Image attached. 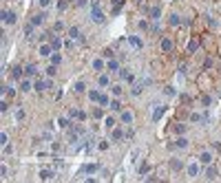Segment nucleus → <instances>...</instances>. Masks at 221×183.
Masks as SVG:
<instances>
[{
	"label": "nucleus",
	"mask_w": 221,
	"mask_h": 183,
	"mask_svg": "<svg viewBox=\"0 0 221 183\" xmlns=\"http://www.w3.org/2000/svg\"><path fill=\"white\" fill-rule=\"evenodd\" d=\"M89 97H91L93 101H100V97H102V93H100V91H91V93H89Z\"/></svg>",
	"instance_id": "nucleus-22"
},
{
	"label": "nucleus",
	"mask_w": 221,
	"mask_h": 183,
	"mask_svg": "<svg viewBox=\"0 0 221 183\" xmlns=\"http://www.w3.org/2000/svg\"><path fill=\"white\" fill-rule=\"evenodd\" d=\"M106 128H115V119H113V117L106 119Z\"/></svg>",
	"instance_id": "nucleus-36"
},
{
	"label": "nucleus",
	"mask_w": 221,
	"mask_h": 183,
	"mask_svg": "<svg viewBox=\"0 0 221 183\" xmlns=\"http://www.w3.org/2000/svg\"><path fill=\"white\" fill-rule=\"evenodd\" d=\"M130 93H133V95H139V93H142V86H139V84H135V86H133V91H130Z\"/></svg>",
	"instance_id": "nucleus-38"
},
{
	"label": "nucleus",
	"mask_w": 221,
	"mask_h": 183,
	"mask_svg": "<svg viewBox=\"0 0 221 183\" xmlns=\"http://www.w3.org/2000/svg\"><path fill=\"white\" fill-rule=\"evenodd\" d=\"M175 146H177V148H186V146H188V139H184V137H179Z\"/></svg>",
	"instance_id": "nucleus-25"
},
{
	"label": "nucleus",
	"mask_w": 221,
	"mask_h": 183,
	"mask_svg": "<svg viewBox=\"0 0 221 183\" xmlns=\"http://www.w3.org/2000/svg\"><path fill=\"white\" fill-rule=\"evenodd\" d=\"M117 68H119V62H117V60H111V62H109V71H111V73H117Z\"/></svg>",
	"instance_id": "nucleus-12"
},
{
	"label": "nucleus",
	"mask_w": 221,
	"mask_h": 183,
	"mask_svg": "<svg viewBox=\"0 0 221 183\" xmlns=\"http://www.w3.org/2000/svg\"><path fill=\"white\" fill-rule=\"evenodd\" d=\"M60 60H62V58H60V55H58V53H53V55H51V62H53V64H58V62H60Z\"/></svg>",
	"instance_id": "nucleus-40"
},
{
	"label": "nucleus",
	"mask_w": 221,
	"mask_h": 183,
	"mask_svg": "<svg viewBox=\"0 0 221 183\" xmlns=\"http://www.w3.org/2000/svg\"><path fill=\"white\" fill-rule=\"evenodd\" d=\"M47 88H53V84H51V80H49V82H42V80H40V82H35V91H38V93H42V91H47Z\"/></svg>",
	"instance_id": "nucleus-3"
},
{
	"label": "nucleus",
	"mask_w": 221,
	"mask_h": 183,
	"mask_svg": "<svg viewBox=\"0 0 221 183\" xmlns=\"http://www.w3.org/2000/svg\"><path fill=\"white\" fill-rule=\"evenodd\" d=\"M51 2H53V0H40V7H49Z\"/></svg>",
	"instance_id": "nucleus-43"
},
{
	"label": "nucleus",
	"mask_w": 221,
	"mask_h": 183,
	"mask_svg": "<svg viewBox=\"0 0 221 183\" xmlns=\"http://www.w3.org/2000/svg\"><path fill=\"white\" fill-rule=\"evenodd\" d=\"M111 101H109V97H106V95H102V97H100V106H109Z\"/></svg>",
	"instance_id": "nucleus-33"
},
{
	"label": "nucleus",
	"mask_w": 221,
	"mask_h": 183,
	"mask_svg": "<svg viewBox=\"0 0 221 183\" xmlns=\"http://www.w3.org/2000/svg\"><path fill=\"white\" fill-rule=\"evenodd\" d=\"M91 18H93L95 22H102L104 20V13L100 11V2H97V0H93V16Z\"/></svg>",
	"instance_id": "nucleus-1"
},
{
	"label": "nucleus",
	"mask_w": 221,
	"mask_h": 183,
	"mask_svg": "<svg viewBox=\"0 0 221 183\" xmlns=\"http://www.w3.org/2000/svg\"><path fill=\"white\" fill-rule=\"evenodd\" d=\"M22 117H25V110H20V108H18V110H16V119H18V121H20Z\"/></svg>",
	"instance_id": "nucleus-39"
},
{
	"label": "nucleus",
	"mask_w": 221,
	"mask_h": 183,
	"mask_svg": "<svg viewBox=\"0 0 221 183\" xmlns=\"http://www.w3.org/2000/svg\"><path fill=\"white\" fill-rule=\"evenodd\" d=\"M199 161H201V163H206V166H210V163H212V154H210V152H201Z\"/></svg>",
	"instance_id": "nucleus-7"
},
{
	"label": "nucleus",
	"mask_w": 221,
	"mask_h": 183,
	"mask_svg": "<svg viewBox=\"0 0 221 183\" xmlns=\"http://www.w3.org/2000/svg\"><path fill=\"white\" fill-rule=\"evenodd\" d=\"M179 22H181V20H179V16H177V13H170L168 25H170V27H179Z\"/></svg>",
	"instance_id": "nucleus-8"
},
{
	"label": "nucleus",
	"mask_w": 221,
	"mask_h": 183,
	"mask_svg": "<svg viewBox=\"0 0 221 183\" xmlns=\"http://www.w3.org/2000/svg\"><path fill=\"white\" fill-rule=\"evenodd\" d=\"M109 108H111V110H113V113H117V110H119V108H122V104H119V101H117V99H113V101H111V104H109Z\"/></svg>",
	"instance_id": "nucleus-17"
},
{
	"label": "nucleus",
	"mask_w": 221,
	"mask_h": 183,
	"mask_svg": "<svg viewBox=\"0 0 221 183\" xmlns=\"http://www.w3.org/2000/svg\"><path fill=\"white\" fill-rule=\"evenodd\" d=\"M197 172H199V168H197V163H190V166H188V174H190V176H195Z\"/></svg>",
	"instance_id": "nucleus-21"
},
{
	"label": "nucleus",
	"mask_w": 221,
	"mask_h": 183,
	"mask_svg": "<svg viewBox=\"0 0 221 183\" xmlns=\"http://www.w3.org/2000/svg\"><path fill=\"white\" fill-rule=\"evenodd\" d=\"M89 5V0H77V7H86Z\"/></svg>",
	"instance_id": "nucleus-45"
},
{
	"label": "nucleus",
	"mask_w": 221,
	"mask_h": 183,
	"mask_svg": "<svg viewBox=\"0 0 221 183\" xmlns=\"http://www.w3.org/2000/svg\"><path fill=\"white\" fill-rule=\"evenodd\" d=\"M40 179H42V181H47V179H53V172H51V170H42V172H40Z\"/></svg>",
	"instance_id": "nucleus-19"
},
{
	"label": "nucleus",
	"mask_w": 221,
	"mask_h": 183,
	"mask_svg": "<svg viewBox=\"0 0 221 183\" xmlns=\"http://www.w3.org/2000/svg\"><path fill=\"white\" fill-rule=\"evenodd\" d=\"M84 88H86L84 82H77V84H75V93H84Z\"/></svg>",
	"instance_id": "nucleus-28"
},
{
	"label": "nucleus",
	"mask_w": 221,
	"mask_h": 183,
	"mask_svg": "<svg viewBox=\"0 0 221 183\" xmlns=\"http://www.w3.org/2000/svg\"><path fill=\"white\" fill-rule=\"evenodd\" d=\"M0 143H2V146H7V143H9V135H7V133L0 135Z\"/></svg>",
	"instance_id": "nucleus-31"
},
{
	"label": "nucleus",
	"mask_w": 221,
	"mask_h": 183,
	"mask_svg": "<svg viewBox=\"0 0 221 183\" xmlns=\"http://www.w3.org/2000/svg\"><path fill=\"white\" fill-rule=\"evenodd\" d=\"M69 38H73V40L80 38V29H77V27H71V29H69Z\"/></svg>",
	"instance_id": "nucleus-14"
},
{
	"label": "nucleus",
	"mask_w": 221,
	"mask_h": 183,
	"mask_svg": "<svg viewBox=\"0 0 221 183\" xmlns=\"http://www.w3.org/2000/svg\"><path fill=\"white\" fill-rule=\"evenodd\" d=\"M2 20H5V25H11V22H16V13L13 11H2Z\"/></svg>",
	"instance_id": "nucleus-4"
},
{
	"label": "nucleus",
	"mask_w": 221,
	"mask_h": 183,
	"mask_svg": "<svg viewBox=\"0 0 221 183\" xmlns=\"http://www.w3.org/2000/svg\"><path fill=\"white\" fill-rule=\"evenodd\" d=\"M204 68H206V71H208V68H212V60H206V62H204Z\"/></svg>",
	"instance_id": "nucleus-41"
},
{
	"label": "nucleus",
	"mask_w": 221,
	"mask_h": 183,
	"mask_svg": "<svg viewBox=\"0 0 221 183\" xmlns=\"http://www.w3.org/2000/svg\"><path fill=\"white\" fill-rule=\"evenodd\" d=\"M20 75H22V68L20 66H11V77H13V80H20Z\"/></svg>",
	"instance_id": "nucleus-10"
},
{
	"label": "nucleus",
	"mask_w": 221,
	"mask_h": 183,
	"mask_svg": "<svg viewBox=\"0 0 221 183\" xmlns=\"http://www.w3.org/2000/svg\"><path fill=\"white\" fill-rule=\"evenodd\" d=\"M55 73H58V68H55V64H51V66L47 68V75H49V77H53Z\"/></svg>",
	"instance_id": "nucleus-27"
},
{
	"label": "nucleus",
	"mask_w": 221,
	"mask_h": 183,
	"mask_svg": "<svg viewBox=\"0 0 221 183\" xmlns=\"http://www.w3.org/2000/svg\"><path fill=\"white\" fill-rule=\"evenodd\" d=\"M206 179H210V181H212V179H217V170H214L212 166H210L208 170H206Z\"/></svg>",
	"instance_id": "nucleus-11"
},
{
	"label": "nucleus",
	"mask_w": 221,
	"mask_h": 183,
	"mask_svg": "<svg viewBox=\"0 0 221 183\" xmlns=\"http://www.w3.org/2000/svg\"><path fill=\"white\" fill-rule=\"evenodd\" d=\"M111 137H113L115 141H119V139H124V133H122L119 128H113V133H111Z\"/></svg>",
	"instance_id": "nucleus-9"
},
{
	"label": "nucleus",
	"mask_w": 221,
	"mask_h": 183,
	"mask_svg": "<svg viewBox=\"0 0 221 183\" xmlns=\"http://www.w3.org/2000/svg\"><path fill=\"white\" fill-rule=\"evenodd\" d=\"M162 113H164V106H159V108H157V110L153 113V121H157V119L162 117Z\"/></svg>",
	"instance_id": "nucleus-26"
},
{
	"label": "nucleus",
	"mask_w": 221,
	"mask_h": 183,
	"mask_svg": "<svg viewBox=\"0 0 221 183\" xmlns=\"http://www.w3.org/2000/svg\"><path fill=\"white\" fill-rule=\"evenodd\" d=\"M130 44L137 46V49H142V40H139V38H130Z\"/></svg>",
	"instance_id": "nucleus-29"
},
{
	"label": "nucleus",
	"mask_w": 221,
	"mask_h": 183,
	"mask_svg": "<svg viewBox=\"0 0 221 183\" xmlns=\"http://www.w3.org/2000/svg\"><path fill=\"white\" fill-rule=\"evenodd\" d=\"M95 170H97V166H84V170H82V172L91 174V172H95Z\"/></svg>",
	"instance_id": "nucleus-32"
},
{
	"label": "nucleus",
	"mask_w": 221,
	"mask_h": 183,
	"mask_svg": "<svg viewBox=\"0 0 221 183\" xmlns=\"http://www.w3.org/2000/svg\"><path fill=\"white\" fill-rule=\"evenodd\" d=\"M97 84L100 86H109V75H100L97 77Z\"/></svg>",
	"instance_id": "nucleus-20"
},
{
	"label": "nucleus",
	"mask_w": 221,
	"mask_h": 183,
	"mask_svg": "<svg viewBox=\"0 0 221 183\" xmlns=\"http://www.w3.org/2000/svg\"><path fill=\"white\" fill-rule=\"evenodd\" d=\"M199 49V42L192 40V42H188V53H195V51Z\"/></svg>",
	"instance_id": "nucleus-15"
},
{
	"label": "nucleus",
	"mask_w": 221,
	"mask_h": 183,
	"mask_svg": "<svg viewBox=\"0 0 221 183\" xmlns=\"http://www.w3.org/2000/svg\"><path fill=\"white\" fill-rule=\"evenodd\" d=\"M25 73H27V75H35V73H38L35 64H27V66H25Z\"/></svg>",
	"instance_id": "nucleus-13"
},
{
	"label": "nucleus",
	"mask_w": 221,
	"mask_h": 183,
	"mask_svg": "<svg viewBox=\"0 0 221 183\" xmlns=\"http://www.w3.org/2000/svg\"><path fill=\"white\" fill-rule=\"evenodd\" d=\"M42 20H44V13H38V16H33V18H31V25H40V22H42Z\"/></svg>",
	"instance_id": "nucleus-18"
},
{
	"label": "nucleus",
	"mask_w": 221,
	"mask_h": 183,
	"mask_svg": "<svg viewBox=\"0 0 221 183\" xmlns=\"http://www.w3.org/2000/svg\"><path fill=\"white\" fill-rule=\"evenodd\" d=\"M137 2H144V0H137Z\"/></svg>",
	"instance_id": "nucleus-46"
},
{
	"label": "nucleus",
	"mask_w": 221,
	"mask_h": 183,
	"mask_svg": "<svg viewBox=\"0 0 221 183\" xmlns=\"http://www.w3.org/2000/svg\"><path fill=\"white\" fill-rule=\"evenodd\" d=\"M93 68H95V71H104V62H102V60H95Z\"/></svg>",
	"instance_id": "nucleus-24"
},
{
	"label": "nucleus",
	"mask_w": 221,
	"mask_h": 183,
	"mask_svg": "<svg viewBox=\"0 0 221 183\" xmlns=\"http://www.w3.org/2000/svg\"><path fill=\"white\" fill-rule=\"evenodd\" d=\"M40 55H42V58H49V55H53V46H49V44H42V46H40Z\"/></svg>",
	"instance_id": "nucleus-6"
},
{
	"label": "nucleus",
	"mask_w": 221,
	"mask_h": 183,
	"mask_svg": "<svg viewBox=\"0 0 221 183\" xmlns=\"http://www.w3.org/2000/svg\"><path fill=\"white\" fill-rule=\"evenodd\" d=\"M102 115H104V110H102V108H95V113H93L95 119H102Z\"/></svg>",
	"instance_id": "nucleus-34"
},
{
	"label": "nucleus",
	"mask_w": 221,
	"mask_h": 183,
	"mask_svg": "<svg viewBox=\"0 0 221 183\" xmlns=\"http://www.w3.org/2000/svg\"><path fill=\"white\" fill-rule=\"evenodd\" d=\"M119 121H122V124H133V113L124 110V113L119 115Z\"/></svg>",
	"instance_id": "nucleus-5"
},
{
	"label": "nucleus",
	"mask_w": 221,
	"mask_h": 183,
	"mask_svg": "<svg viewBox=\"0 0 221 183\" xmlns=\"http://www.w3.org/2000/svg\"><path fill=\"white\" fill-rule=\"evenodd\" d=\"M150 16H153V20H157V18L162 16V9H159V7H153V11H150Z\"/></svg>",
	"instance_id": "nucleus-23"
},
{
	"label": "nucleus",
	"mask_w": 221,
	"mask_h": 183,
	"mask_svg": "<svg viewBox=\"0 0 221 183\" xmlns=\"http://www.w3.org/2000/svg\"><path fill=\"white\" fill-rule=\"evenodd\" d=\"M170 168H172V170H179V168H181V161H177V159H175V161L170 163Z\"/></svg>",
	"instance_id": "nucleus-37"
},
{
	"label": "nucleus",
	"mask_w": 221,
	"mask_h": 183,
	"mask_svg": "<svg viewBox=\"0 0 221 183\" xmlns=\"http://www.w3.org/2000/svg\"><path fill=\"white\" fill-rule=\"evenodd\" d=\"M175 93H177V91H175L172 86H168V88H166V95H175Z\"/></svg>",
	"instance_id": "nucleus-44"
},
{
	"label": "nucleus",
	"mask_w": 221,
	"mask_h": 183,
	"mask_svg": "<svg viewBox=\"0 0 221 183\" xmlns=\"http://www.w3.org/2000/svg\"><path fill=\"white\" fill-rule=\"evenodd\" d=\"M25 33H27V35H31V33H33V25H31V22H29V25L25 27Z\"/></svg>",
	"instance_id": "nucleus-35"
},
{
	"label": "nucleus",
	"mask_w": 221,
	"mask_h": 183,
	"mask_svg": "<svg viewBox=\"0 0 221 183\" xmlns=\"http://www.w3.org/2000/svg\"><path fill=\"white\" fill-rule=\"evenodd\" d=\"M20 91H31V82H29V80H22V82H20Z\"/></svg>",
	"instance_id": "nucleus-16"
},
{
	"label": "nucleus",
	"mask_w": 221,
	"mask_h": 183,
	"mask_svg": "<svg viewBox=\"0 0 221 183\" xmlns=\"http://www.w3.org/2000/svg\"><path fill=\"white\" fill-rule=\"evenodd\" d=\"M111 91H113V95H122V86L115 84V86H111Z\"/></svg>",
	"instance_id": "nucleus-30"
},
{
	"label": "nucleus",
	"mask_w": 221,
	"mask_h": 183,
	"mask_svg": "<svg viewBox=\"0 0 221 183\" xmlns=\"http://www.w3.org/2000/svg\"><path fill=\"white\" fill-rule=\"evenodd\" d=\"M172 46H175V42H172V38H164V40H162V51H164V53H168V51H172Z\"/></svg>",
	"instance_id": "nucleus-2"
},
{
	"label": "nucleus",
	"mask_w": 221,
	"mask_h": 183,
	"mask_svg": "<svg viewBox=\"0 0 221 183\" xmlns=\"http://www.w3.org/2000/svg\"><path fill=\"white\" fill-rule=\"evenodd\" d=\"M51 44H53V49H58V46H60V40H58V38H51Z\"/></svg>",
	"instance_id": "nucleus-42"
}]
</instances>
